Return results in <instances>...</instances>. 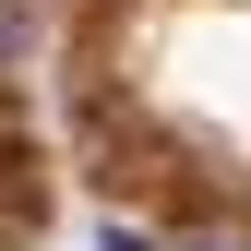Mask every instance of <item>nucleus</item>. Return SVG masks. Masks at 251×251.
Wrapping results in <instances>:
<instances>
[{
	"instance_id": "nucleus-1",
	"label": "nucleus",
	"mask_w": 251,
	"mask_h": 251,
	"mask_svg": "<svg viewBox=\"0 0 251 251\" xmlns=\"http://www.w3.org/2000/svg\"><path fill=\"white\" fill-rule=\"evenodd\" d=\"M12 36H24V0H0V48H12Z\"/></svg>"
},
{
	"instance_id": "nucleus-2",
	"label": "nucleus",
	"mask_w": 251,
	"mask_h": 251,
	"mask_svg": "<svg viewBox=\"0 0 251 251\" xmlns=\"http://www.w3.org/2000/svg\"><path fill=\"white\" fill-rule=\"evenodd\" d=\"M203 251H239V239H203Z\"/></svg>"
}]
</instances>
